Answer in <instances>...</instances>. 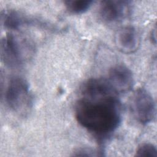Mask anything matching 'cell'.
Segmentation results:
<instances>
[{
    "label": "cell",
    "mask_w": 157,
    "mask_h": 157,
    "mask_svg": "<svg viewBox=\"0 0 157 157\" xmlns=\"http://www.w3.org/2000/svg\"><path fill=\"white\" fill-rule=\"evenodd\" d=\"M91 0H68L64 1L67 10L75 14H80L86 12L93 5Z\"/></svg>",
    "instance_id": "9"
},
{
    "label": "cell",
    "mask_w": 157,
    "mask_h": 157,
    "mask_svg": "<svg viewBox=\"0 0 157 157\" xmlns=\"http://www.w3.org/2000/svg\"><path fill=\"white\" fill-rule=\"evenodd\" d=\"M22 50L17 39L12 33H7L1 40V58L9 67H17L23 61Z\"/></svg>",
    "instance_id": "5"
},
{
    "label": "cell",
    "mask_w": 157,
    "mask_h": 157,
    "mask_svg": "<svg viewBox=\"0 0 157 157\" xmlns=\"http://www.w3.org/2000/svg\"><path fill=\"white\" fill-rule=\"evenodd\" d=\"M127 1H103L99 6V15L107 23L117 22L126 17L130 8Z\"/></svg>",
    "instance_id": "6"
},
{
    "label": "cell",
    "mask_w": 157,
    "mask_h": 157,
    "mask_svg": "<svg viewBox=\"0 0 157 157\" xmlns=\"http://www.w3.org/2000/svg\"><path fill=\"white\" fill-rule=\"evenodd\" d=\"M136 156L141 157H156L157 150L151 144H143L136 150Z\"/></svg>",
    "instance_id": "10"
},
{
    "label": "cell",
    "mask_w": 157,
    "mask_h": 157,
    "mask_svg": "<svg viewBox=\"0 0 157 157\" xmlns=\"http://www.w3.org/2000/svg\"><path fill=\"white\" fill-rule=\"evenodd\" d=\"M115 45L124 53L135 52L139 45V37L136 29L131 26H125L118 31L115 35Z\"/></svg>",
    "instance_id": "7"
},
{
    "label": "cell",
    "mask_w": 157,
    "mask_h": 157,
    "mask_svg": "<svg viewBox=\"0 0 157 157\" xmlns=\"http://www.w3.org/2000/svg\"><path fill=\"white\" fill-rule=\"evenodd\" d=\"M107 79L118 94L129 91L134 85L133 74L123 64H117L110 68Z\"/></svg>",
    "instance_id": "4"
},
{
    "label": "cell",
    "mask_w": 157,
    "mask_h": 157,
    "mask_svg": "<svg viewBox=\"0 0 157 157\" xmlns=\"http://www.w3.org/2000/svg\"><path fill=\"white\" fill-rule=\"evenodd\" d=\"M5 98L7 104L12 110L23 113L31 104V94L28 82L20 77L12 78L8 83Z\"/></svg>",
    "instance_id": "2"
},
{
    "label": "cell",
    "mask_w": 157,
    "mask_h": 157,
    "mask_svg": "<svg viewBox=\"0 0 157 157\" xmlns=\"http://www.w3.org/2000/svg\"><path fill=\"white\" fill-rule=\"evenodd\" d=\"M4 26L9 29H18L26 23V18L15 10L7 12L3 15Z\"/></svg>",
    "instance_id": "8"
},
{
    "label": "cell",
    "mask_w": 157,
    "mask_h": 157,
    "mask_svg": "<svg viewBox=\"0 0 157 157\" xmlns=\"http://www.w3.org/2000/svg\"><path fill=\"white\" fill-rule=\"evenodd\" d=\"M131 104L137 121L147 124L153 121L156 113L155 102L153 96L145 89L139 88L134 92Z\"/></svg>",
    "instance_id": "3"
},
{
    "label": "cell",
    "mask_w": 157,
    "mask_h": 157,
    "mask_svg": "<svg viewBox=\"0 0 157 157\" xmlns=\"http://www.w3.org/2000/svg\"><path fill=\"white\" fill-rule=\"evenodd\" d=\"M75 107L77 122L87 130L101 136L115 131L121 121L118 93L106 86L82 91Z\"/></svg>",
    "instance_id": "1"
}]
</instances>
